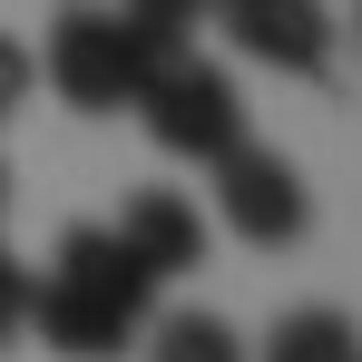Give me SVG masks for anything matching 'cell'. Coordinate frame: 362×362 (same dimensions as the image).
Instances as JSON below:
<instances>
[{
	"label": "cell",
	"instance_id": "5b68a950",
	"mask_svg": "<svg viewBox=\"0 0 362 362\" xmlns=\"http://www.w3.org/2000/svg\"><path fill=\"white\" fill-rule=\"evenodd\" d=\"M216 20H226V40L245 59L284 69V78H323L333 69V10L323 0H226Z\"/></svg>",
	"mask_w": 362,
	"mask_h": 362
},
{
	"label": "cell",
	"instance_id": "277c9868",
	"mask_svg": "<svg viewBox=\"0 0 362 362\" xmlns=\"http://www.w3.org/2000/svg\"><path fill=\"white\" fill-rule=\"evenodd\" d=\"M216 216L235 226L245 245H303V226H313V196H303L294 157H274V147H255V137H235L226 157H216Z\"/></svg>",
	"mask_w": 362,
	"mask_h": 362
},
{
	"label": "cell",
	"instance_id": "4fadbf2b",
	"mask_svg": "<svg viewBox=\"0 0 362 362\" xmlns=\"http://www.w3.org/2000/svg\"><path fill=\"white\" fill-rule=\"evenodd\" d=\"M206 10H226V0H206Z\"/></svg>",
	"mask_w": 362,
	"mask_h": 362
},
{
	"label": "cell",
	"instance_id": "52a82bcc",
	"mask_svg": "<svg viewBox=\"0 0 362 362\" xmlns=\"http://www.w3.org/2000/svg\"><path fill=\"white\" fill-rule=\"evenodd\" d=\"M255 362H362V333L333 313V303H303V313H284V323L264 333Z\"/></svg>",
	"mask_w": 362,
	"mask_h": 362
},
{
	"label": "cell",
	"instance_id": "5bb4252c",
	"mask_svg": "<svg viewBox=\"0 0 362 362\" xmlns=\"http://www.w3.org/2000/svg\"><path fill=\"white\" fill-rule=\"evenodd\" d=\"M353 20H362V0H353Z\"/></svg>",
	"mask_w": 362,
	"mask_h": 362
},
{
	"label": "cell",
	"instance_id": "7a4b0ae2",
	"mask_svg": "<svg viewBox=\"0 0 362 362\" xmlns=\"http://www.w3.org/2000/svg\"><path fill=\"white\" fill-rule=\"evenodd\" d=\"M177 59V49H157L127 10H98V0H69L59 20H49V49H40V78L59 88L78 118H118L137 108V88H147V69Z\"/></svg>",
	"mask_w": 362,
	"mask_h": 362
},
{
	"label": "cell",
	"instance_id": "ba28073f",
	"mask_svg": "<svg viewBox=\"0 0 362 362\" xmlns=\"http://www.w3.org/2000/svg\"><path fill=\"white\" fill-rule=\"evenodd\" d=\"M147 362H255L226 313H157L147 323Z\"/></svg>",
	"mask_w": 362,
	"mask_h": 362
},
{
	"label": "cell",
	"instance_id": "30bf717a",
	"mask_svg": "<svg viewBox=\"0 0 362 362\" xmlns=\"http://www.w3.org/2000/svg\"><path fill=\"white\" fill-rule=\"evenodd\" d=\"M20 333H30V274H20V255L0 245V353H10Z\"/></svg>",
	"mask_w": 362,
	"mask_h": 362
},
{
	"label": "cell",
	"instance_id": "3957f363",
	"mask_svg": "<svg viewBox=\"0 0 362 362\" xmlns=\"http://www.w3.org/2000/svg\"><path fill=\"white\" fill-rule=\"evenodd\" d=\"M137 118H147V137H157L167 157H196V167H216V157L245 137V98H235V78H226L216 59L177 49V59H157V69H147V88H137Z\"/></svg>",
	"mask_w": 362,
	"mask_h": 362
},
{
	"label": "cell",
	"instance_id": "6da1fadb",
	"mask_svg": "<svg viewBox=\"0 0 362 362\" xmlns=\"http://www.w3.org/2000/svg\"><path fill=\"white\" fill-rule=\"evenodd\" d=\"M30 323L69 362H118L157 323V274L118 245V226H69L49 274H30Z\"/></svg>",
	"mask_w": 362,
	"mask_h": 362
},
{
	"label": "cell",
	"instance_id": "9c48e42d",
	"mask_svg": "<svg viewBox=\"0 0 362 362\" xmlns=\"http://www.w3.org/2000/svg\"><path fill=\"white\" fill-rule=\"evenodd\" d=\"M127 20H137L157 49H186V30L206 20V0H127Z\"/></svg>",
	"mask_w": 362,
	"mask_h": 362
},
{
	"label": "cell",
	"instance_id": "7c38bea8",
	"mask_svg": "<svg viewBox=\"0 0 362 362\" xmlns=\"http://www.w3.org/2000/svg\"><path fill=\"white\" fill-rule=\"evenodd\" d=\"M0 226H10V167H0Z\"/></svg>",
	"mask_w": 362,
	"mask_h": 362
},
{
	"label": "cell",
	"instance_id": "8fae6325",
	"mask_svg": "<svg viewBox=\"0 0 362 362\" xmlns=\"http://www.w3.org/2000/svg\"><path fill=\"white\" fill-rule=\"evenodd\" d=\"M30 78H40V59H30V49H20V40L0 30V127L20 118V98H30Z\"/></svg>",
	"mask_w": 362,
	"mask_h": 362
},
{
	"label": "cell",
	"instance_id": "8992f818",
	"mask_svg": "<svg viewBox=\"0 0 362 362\" xmlns=\"http://www.w3.org/2000/svg\"><path fill=\"white\" fill-rule=\"evenodd\" d=\"M118 245L167 284V274H196V264H206V216L186 206L177 186H147V196H127V206H118Z\"/></svg>",
	"mask_w": 362,
	"mask_h": 362
}]
</instances>
